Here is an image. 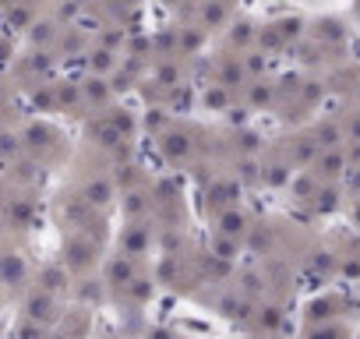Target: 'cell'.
Segmentation results:
<instances>
[{"label": "cell", "mask_w": 360, "mask_h": 339, "mask_svg": "<svg viewBox=\"0 0 360 339\" xmlns=\"http://www.w3.org/2000/svg\"><path fill=\"white\" fill-rule=\"evenodd\" d=\"M0 283H4L8 290H22V283H25V262H22V255H0Z\"/></svg>", "instance_id": "cell-1"}, {"label": "cell", "mask_w": 360, "mask_h": 339, "mask_svg": "<svg viewBox=\"0 0 360 339\" xmlns=\"http://www.w3.org/2000/svg\"><path fill=\"white\" fill-rule=\"evenodd\" d=\"M53 293H46V290H36L32 297H29V304H25V311H29V321H39V318H50L53 311Z\"/></svg>", "instance_id": "cell-2"}]
</instances>
